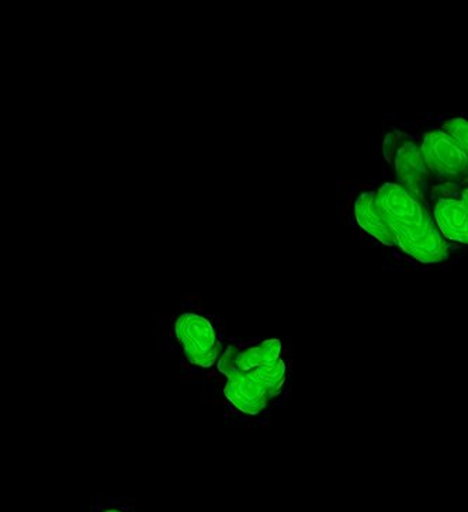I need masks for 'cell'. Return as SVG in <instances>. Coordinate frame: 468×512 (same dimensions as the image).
I'll list each match as a JSON object with an SVG mask.
<instances>
[{
  "label": "cell",
  "mask_w": 468,
  "mask_h": 512,
  "mask_svg": "<svg viewBox=\"0 0 468 512\" xmlns=\"http://www.w3.org/2000/svg\"><path fill=\"white\" fill-rule=\"evenodd\" d=\"M280 355H282V342L279 339H268V341L260 342L256 347L246 349L244 352L235 349L238 377L245 376L253 369L276 362L277 359L282 358Z\"/></svg>",
  "instance_id": "obj_8"
},
{
  "label": "cell",
  "mask_w": 468,
  "mask_h": 512,
  "mask_svg": "<svg viewBox=\"0 0 468 512\" xmlns=\"http://www.w3.org/2000/svg\"><path fill=\"white\" fill-rule=\"evenodd\" d=\"M460 199L463 200V203L466 204V207L468 209V185L464 186V188L461 189Z\"/></svg>",
  "instance_id": "obj_12"
},
{
  "label": "cell",
  "mask_w": 468,
  "mask_h": 512,
  "mask_svg": "<svg viewBox=\"0 0 468 512\" xmlns=\"http://www.w3.org/2000/svg\"><path fill=\"white\" fill-rule=\"evenodd\" d=\"M224 394L242 413L256 415L265 410L273 394L248 375L228 380Z\"/></svg>",
  "instance_id": "obj_7"
},
{
  "label": "cell",
  "mask_w": 468,
  "mask_h": 512,
  "mask_svg": "<svg viewBox=\"0 0 468 512\" xmlns=\"http://www.w3.org/2000/svg\"><path fill=\"white\" fill-rule=\"evenodd\" d=\"M353 213H355L356 223L367 234L376 238L380 244L388 248H397L393 231L386 219L383 211L380 209L377 190L374 188H360L355 193L353 199Z\"/></svg>",
  "instance_id": "obj_5"
},
{
  "label": "cell",
  "mask_w": 468,
  "mask_h": 512,
  "mask_svg": "<svg viewBox=\"0 0 468 512\" xmlns=\"http://www.w3.org/2000/svg\"><path fill=\"white\" fill-rule=\"evenodd\" d=\"M253 380L265 386L273 396H277L282 392L287 379V365L284 359H277L270 365L262 366V368L253 369L246 373Z\"/></svg>",
  "instance_id": "obj_9"
},
{
  "label": "cell",
  "mask_w": 468,
  "mask_h": 512,
  "mask_svg": "<svg viewBox=\"0 0 468 512\" xmlns=\"http://www.w3.org/2000/svg\"><path fill=\"white\" fill-rule=\"evenodd\" d=\"M442 131L452 138L468 157V120L463 117H453L443 124Z\"/></svg>",
  "instance_id": "obj_10"
},
{
  "label": "cell",
  "mask_w": 468,
  "mask_h": 512,
  "mask_svg": "<svg viewBox=\"0 0 468 512\" xmlns=\"http://www.w3.org/2000/svg\"><path fill=\"white\" fill-rule=\"evenodd\" d=\"M433 219L447 242L468 245V209L460 197H438L433 202Z\"/></svg>",
  "instance_id": "obj_6"
},
{
  "label": "cell",
  "mask_w": 468,
  "mask_h": 512,
  "mask_svg": "<svg viewBox=\"0 0 468 512\" xmlns=\"http://www.w3.org/2000/svg\"><path fill=\"white\" fill-rule=\"evenodd\" d=\"M421 144L433 181L454 183L467 178L466 152L442 130L428 131Z\"/></svg>",
  "instance_id": "obj_3"
},
{
  "label": "cell",
  "mask_w": 468,
  "mask_h": 512,
  "mask_svg": "<svg viewBox=\"0 0 468 512\" xmlns=\"http://www.w3.org/2000/svg\"><path fill=\"white\" fill-rule=\"evenodd\" d=\"M383 151L384 157L394 166L398 183L428 203L433 197V178L425 162L421 141L390 133L384 141Z\"/></svg>",
  "instance_id": "obj_2"
},
{
  "label": "cell",
  "mask_w": 468,
  "mask_h": 512,
  "mask_svg": "<svg viewBox=\"0 0 468 512\" xmlns=\"http://www.w3.org/2000/svg\"><path fill=\"white\" fill-rule=\"evenodd\" d=\"M376 190L380 209L393 231L398 251L419 265L447 261L449 242L436 227L428 203L398 182L381 183Z\"/></svg>",
  "instance_id": "obj_1"
},
{
  "label": "cell",
  "mask_w": 468,
  "mask_h": 512,
  "mask_svg": "<svg viewBox=\"0 0 468 512\" xmlns=\"http://www.w3.org/2000/svg\"><path fill=\"white\" fill-rule=\"evenodd\" d=\"M97 512H130L126 508H121L119 505H103L102 510Z\"/></svg>",
  "instance_id": "obj_11"
},
{
  "label": "cell",
  "mask_w": 468,
  "mask_h": 512,
  "mask_svg": "<svg viewBox=\"0 0 468 512\" xmlns=\"http://www.w3.org/2000/svg\"><path fill=\"white\" fill-rule=\"evenodd\" d=\"M175 331L186 358L193 365L208 368L217 361L220 344L207 318L194 313L183 314L176 320Z\"/></svg>",
  "instance_id": "obj_4"
}]
</instances>
